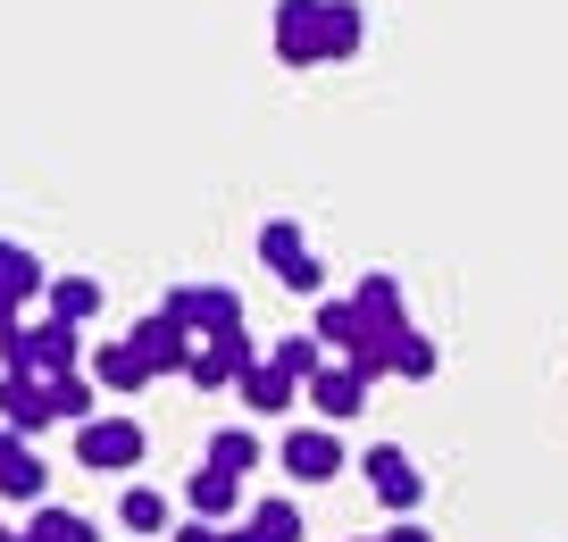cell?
<instances>
[{
	"mask_svg": "<svg viewBox=\"0 0 568 542\" xmlns=\"http://www.w3.org/2000/svg\"><path fill=\"white\" fill-rule=\"evenodd\" d=\"M18 542H34V534H18Z\"/></svg>",
	"mask_w": 568,
	"mask_h": 542,
	"instance_id": "33",
	"label": "cell"
},
{
	"mask_svg": "<svg viewBox=\"0 0 568 542\" xmlns=\"http://www.w3.org/2000/svg\"><path fill=\"white\" fill-rule=\"evenodd\" d=\"M201 468L251 475V468H260V434H243V426H226V434H210V459H201Z\"/></svg>",
	"mask_w": 568,
	"mask_h": 542,
	"instance_id": "23",
	"label": "cell"
},
{
	"mask_svg": "<svg viewBox=\"0 0 568 542\" xmlns=\"http://www.w3.org/2000/svg\"><path fill=\"white\" fill-rule=\"evenodd\" d=\"M318 359H326V342H318V334H284V342L267 350V368H284L293 385H318V376H326Z\"/></svg>",
	"mask_w": 568,
	"mask_h": 542,
	"instance_id": "21",
	"label": "cell"
},
{
	"mask_svg": "<svg viewBox=\"0 0 568 542\" xmlns=\"http://www.w3.org/2000/svg\"><path fill=\"white\" fill-rule=\"evenodd\" d=\"M0 492H9V501H42V492H51V468H42L34 442H18L9 426H0Z\"/></svg>",
	"mask_w": 568,
	"mask_h": 542,
	"instance_id": "11",
	"label": "cell"
},
{
	"mask_svg": "<svg viewBox=\"0 0 568 542\" xmlns=\"http://www.w3.org/2000/svg\"><path fill=\"white\" fill-rule=\"evenodd\" d=\"M234 392H243V401L260 409V418H284V409H293V376H284V368H267V359H260V368H251Z\"/></svg>",
	"mask_w": 568,
	"mask_h": 542,
	"instance_id": "22",
	"label": "cell"
},
{
	"mask_svg": "<svg viewBox=\"0 0 568 542\" xmlns=\"http://www.w3.org/2000/svg\"><path fill=\"white\" fill-rule=\"evenodd\" d=\"M26 534H34V542H101V525H92V518H75V509H51V501H42Z\"/></svg>",
	"mask_w": 568,
	"mask_h": 542,
	"instance_id": "24",
	"label": "cell"
},
{
	"mask_svg": "<svg viewBox=\"0 0 568 542\" xmlns=\"http://www.w3.org/2000/svg\"><path fill=\"white\" fill-rule=\"evenodd\" d=\"M18 309H26V300H9V293H0V342H9V334H26V317H18Z\"/></svg>",
	"mask_w": 568,
	"mask_h": 542,
	"instance_id": "28",
	"label": "cell"
},
{
	"mask_svg": "<svg viewBox=\"0 0 568 542\" xmlns=\"http://www.w3.org/2000/svg\"><path fill=\"white\" fill-rule=\"evenodd\" d=\"M160 309H176L184 326L201 334V342H210V334H234V326H243V293H234V284H176Z\"/></svg>",
	"mask_w": 568,
	"mask_h": 542,
	"instance_id": "4",
	"label": "cell"
},
{
	"mask_svg": "<svg viewBox=\"0 0 568 542\" xmlns=\"http://www.w3.org/2000/svg\"><path fill=\"white\" fill-rule=\"evenodd\" d=\"M0 293H9V300H42V293H51V276H42V259L26 243H0Z\"/></svg>",
	"mask_w": 568,
	"mask_h": 542,
	"instance_id": "17",
	"label": "cell"
},
{
	"mask_svg": "<svg viewBox=\"0 0 568 542\" xmlns=\"http://www.w3.org/2000/svg\"><path fill=\"white\" fill-rule=\"evenodd\" d=\"M276 459H284L293 484H326V475H343V434L335 426H293V434L276 442Z\"/></svg>",
	"mask_w": 568,
	"mask_h": 542,
	"instance_id": "7",
	"label": "cell"
},
{
	"mask_svg": "<svg viewBox=\"0 0 568 542\" xmlns=\"http://www.w3.org/2000/svg\"><path fill=\"white\" fill-rule=\"evenodd\" d=\"M125 342H134V359H142L151 376H168V368H184V376H193V359H201V334L184 326L176 309H151L134 334H125Z\"/></svg>",
	"mask_w": 568,
	"mask_h": 542,
	"instance_id": "2",
	"label": "cell"
},
{
	"mask_svg": "<svg viewBox=\"0 0 568 542\" xmlns=\"http://www.w3.org/2000/svg\"><path fill=\"white\" fill-rule=\"evenodd\" d=\"M368 18H359V0H326V34H318V59H352Z\"/></svg>",
	"mask_w": 568,
	"mask_h": 542,
	"instance_id": "19",
	"label": "cell"
},
{
	"mask_svg": "<svg viewBox=\"0 0 568 542\" xmlns=\"http://www.w3.org/2000/svg\"><path fill=\"white\" fill-rule=\"evenodd\" d=\"M310 401H318V418H326V426H352L359 409H368V385H359L352 368H326L318 385H310Z\"/></svg>",
	"mask_w": 568,
	"mask_h": 542,
	"instance_id": "13",
	"label": "cell"
},
{
	"mask_svg": "<svg viewBox=\"0 0 568 542\" xmlns=\"http://www.w3.org/2000/svg\"><path fill=\"white\" fill-rule=\"evenodd\" d=\"M217 534H226V525H201V518H193V525H176V542H217Z\"/></svg>",
	"mask_w": 568,
	"mask_h": 542,
	"instance_id": "29",
	"label": "cell"
},
{
	"mask_svg": "<svg viewBox=\"0 0 568 542\" xmlns=\"http://www.w3.org/2000/svg\"><path fill=\"white\" fill-rule=\"evenodd\" d=\"M42 300H51V326H84V317L101 309V284H92V276H51Z\"/></svg>",
	"mask_w": 568,
	"mask_h": 542,
	"instance_id": "18",
	"label": "cell"
},
{
	"mask_svg": "<svg viewBox=\"0 0 568 542\" xmlns=\"http://www.w3.org/2000/svg\"><path fill=\"white\" fill-rule=\"evenodd\" d=\"M184 509H193L201 525H234V509H243V475H226V468H201L193 484H184Z\"/></svg>",
	"mask_w": 568,
	"mask_h": 542,
	"instance_id": "12",
	"label": "cell"
},
{
	"mask_svg": "<svg viewBox=\"0 0 568 542\" xmlns=\"http://www.w3.org/2000/svg\"><path fill=\"white\" fill-rule=\"evenodd\" d=\"M376 542H435V534H426V525H409V518H402V525H393V534H376Z\"/></svg>",
	"mask_w": 568,
	"mask_h": 542,
	"instance_id": "30",
	"label": "cell"
},
{
	"mask_svg": "<svg viewBox=\"0 0 568 542\" xmlns=\"http://www.w3.org/2000/svg\"><path fill=\"white\" fill-rule=\"evenodd\" d=\"M260 368V350H251V334L234 326V334H210V342H201V359H193V385H243V376Z\"/></svg>",
	"mask_w": 568,
	"mask_h": 542,
	"instance_id": "9",
	"label": "cell"
},
{
	"mask_svg": "<svg viewBox=\"0 0 568 542\" xmlns=\"http://www.w3.org/2000/svg\"><path fill=\"white\" fill-rule=\"evenodd\" d=\"M318 34H326V0H276V59L284 68H318Z\"/></svg>",
	"mask_w": 568,
	"mask_h": 542,
	"instance_id": "8",
	"label": "cell"
},
{
	"mask_svg": "<svg viewBox=\"0 0 568 542\" xmlns=\"http://www.w3.org/2000/svg\"><path fill=\"white\" fill-rule=\"evenodd\" d=\"M217 542H260V534H251V525H226V534H217Z\"/></svg>",
	"mask_w": 568,
	"mask_h": 542,
	"instance_id": "31",
	"label": "cell"
},
{
	"mask_svg": "<svg viewBox=\"0 0 568 542\" xmlns=\"http://www.w3.org/2000/svg\"><path fill=\"white\" fill-rule=\"evenodd\" d=\"M92 385H109V392H142V385H151V368L134 359V342H101V350H92Z\"/></svg>",
	"mask_w": 568,
	"mask_h": 542,
	"instance_id": "16",
	"label": "cell"
},
{
	"mask_svg": "<svg viewBox=\"0 0 568 542\" xmlns=\"http://www.w3.org/2000/svg\"><path fill=\"white\" fill-rule=\"evenodd\" d=\"M0 542H18V534H9V525H0Z\"/></svg>",
	"mask_w": 568,
	"mask_h": 542,
	"instance_id": "32",
	"label": "cell"
},
{
	"mask_svg": "<svg viewBox=\"0 0 568 542\" xmlns=\"http://www.w3.org/2000/svg\"><path fill=\"white\" fill-rule=\"evenodd\" d=\"M359 468H368V492L393 509V518H409V509L426 501V475L409 468V451H402V442H368V459H359Z\"/></svg>",
	"mask_w": 568,
	"mask_h": 542,
	"instance_id": "5",
	"label": "cell"
},
{
	"mask_svg": "<svg viewBox=\"0 0 568 542\" xmlns=\"http://www.w3.org/2000/svg\"><path fill=\"white\" fill-rule=\"evenodd\" d=\"M318 342H335L343 359L368 342V317H359V300H318Z\"/></svg>",
	"mask_w": 568,
	"mask_h": 542,
	"instance_id": "20",
	"label": "cell"
},
{
	"mask_svg": "<svg viewBox=\"0 0 568 542\" xmlns=\"http://www.w3.org/2000/svg\"><path fill=\"white\" fill-rule=\"evenodd\" d=\"M251 534L260 542H302V509L293 501H251Z\"/></svg>",
	"mask_w": 568,
	"mask_h": 542,
	"instance_id": "25",
	"label": "cell"
},
{
	"mask_svg": "<svg viewBox=\"0 0 568 542\" xmlns=\"http://www.w3.org/2000/svg\"><path fill=\"white\" fill-rule=\"evenodd\" d=\"M0 418H9V434H42V426L59 418L51 409V385H34V376H0Z\"/></svg>",
	"mask_w": 568,
	"mask_h": 542,
	"instance_id": "10",
	"label": "cell"
},
{
	"mask_svg": "<svg viewBox=\"0 0 568 542\" xmlns=\"http://www.w3.org/2000/svg\"><path fill=\"white\" fill-rule=\"evenodd\" d=\"M51 409H59V418H84V426H92V376H59V385H51Z\"/></svg>",
	"mask_w": 568,
	"mask_h": 542,
	"instance_id": "26",
	"label": "cell"
},
{
	"mask_svg": "<svg viewBox=\"0 0 568 542\" xmlns=\"http://www.w3.org/2000/svg\"><path fill=\"white\" fill-rule=\"evenodd\" d=\"M260 259H267V276H284L293 293H326V267H318V250L302 243L293 217H267L260 226Z\"/></svg>",
	"mask_w": 568,
	"mask_h": 542,
	"instance_id": "3",
	"label": "cell"
},
{
	"mask_svg": "<svg viewBox=\"0 0 568 542\" xmlns=\"http://www.w3.org/2000/svg\"><path fill=\"white\" fill-rule=\"evenodd\" d=\"M118 525H125V534H168V525H176V501L151 492V484H125L118 492Z\"/></svg>",
	"mask_w": 568,
	"mask_h": 542,
	"instance_id": "14",
	"label": "cell"
},
{
	"mask_svg": "<svg viewBox=\"0 0 568 542\" xmlns=\"http://www.w3.org/2000/svg\"><path fill=\"white\" fill-rule=\"evenodd\" d=\"M393 376L426 385V376H435V342H426V334H409V342H402V359H393Z\"/></svg>",
	"mask_w": 568,
	"mask_h": 542,
	"instance_id": "27",
	"label": "cell"
},
{
	"mask_svg": "<svg viewBox=\"0 0 568 542\" xmlns=\"http://www.w3.org/2000/svg\"><path fill=\"white\" fill-rule=\"evenodd\" d=\"M0 359H9V376L59 385V376H75V326H26V334L0 342Z\"/></svg>",
	"mask_w": 568,
	"mask_h": 542,
	"instance_id": "1",
	"label": "cell"
},
{
	"mask_svg": "<svg viewBox=\"0 0 568 542\" xmlns=\"http://www.w3.org/2000/svg\"><path fill=\"white\" fill-rule=\"evenodd\" d=\"M359 317H368V326L376 334H409V317H402V284H393V276H359Z\"/></svg>",
	"mask_w": 568,
	"mask_h": 542,
	"instance_id": "15",
	"label": "cell"
},
{
	"mask_svg": "<svg viewBox=\"0 0 568 542\" xmlns=\"http://www.w3.org/2000/svg\"><path fill=\"white\" fill-rule=\"evenodd\" d=\"M142 451H151V434H142L134 418H92L84 434H75V459H84V468H109V475L142 468Z\"/></svg>",
	"mask_w": 568,
	"mask_h": 542,
	"instance_id": "6",
	"label": "cell"
}]
</instances>
